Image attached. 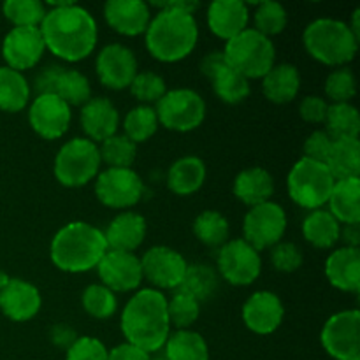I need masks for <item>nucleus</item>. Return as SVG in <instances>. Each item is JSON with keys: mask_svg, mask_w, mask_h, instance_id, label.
I'll list each match as a JSON object with an SVG mask.
<instances>
[{"mask_svg": "<svg viewBox=\"0 0 360 360\" xmlns=\"http://www.w3.org/2000/svg\"><path fill=\"white\" fill-rule=\"evenodd\" d=\"M129 88L134 97L143 102V105L157 104L167 91V84H165L164 77L158 76L157 72H151V70L137 72Z\"/></svg>", "mask_w": 360, "mask_h": 360, "instance_id": "45", "label": "nucleus"}, {"mask_svg": "<svg viewBox=\"0 0 360 360\" xmlns=\"http://www.w3.org/2000/svg\"><path fill=\"white\" fill-rule=\"evenodd\" d=\"M150 360H167V359H165V355H160V357H153V359H150Z\"/></svg>", "mask_w": 360, "mask_h": 360, "instance_id": "59", "label": "nucleus"}, {"mask_svg": "<svg viewBox=\"0 0 360 360\" xmlns=\"http://www.w3.org/2000/svg\"><path fill=\"white\" fill-rule=\"evenodd\" d=\"M167 360H210L206 340L195 330H176L164 345Z\"/></svg>", "mask_w": 360, "mask_h": 360, "instance_id": "33", "label": "nucleus"}, {"mask_svg": "<svg viewBox=\"0 0 360 360\" xmlns=\"http://www.w3.org/2000/svg\"><path fill=\"white\" fill-rule=\"evenodd\" d=\"M326 276L338 290L357 294L360 290V250L343 246L330 253L326 262Z\"/></svg>", "mask_w": 360, "mask_h": 360, "instance_id": "25", "label": "nucleus"}, {"mask_svg": "<svg viewBox=\"0 0 360 360\" xmlns=\"http://www.w3.org/2000/svg\"><path fill=\"white\" fill-rule=\"evenodd\" d=\"M79 122L84 134L88 136L86 139L97 144L115 136L120 127V115L118 109L109 98L91 97L81 108Z\"/></svg>", "mask_w": 360, "mask_h": 360, "instance_id": "22", "label": "nucleus"}, {"mask_svg": "<svg viewBox=\"0 0 360 360\" xmlns=\"http://www.w3.org/2000/svg\"><path fill=\"white\" fill-rule=\"evenodd\" d=\"M46 51L39 27H14L4 37L2 56L9 69L28 70L39 63Z\"/></svg>", "mask_w": 360, "mask_h": 360, "instance_id": "15", "label": "nucleus"}, {"mask_svg": "<svg viewBox=\"0 0 360 360\" xmlns=\"http://www.w3.org/2000/svg\"><path fill=\"white\" fill-rule=\"evenodd\" d=\"M301 88V76L295 65L280 63L262 77V91L273 104H288L294 101Z\"/></svg>", "mask_w": 360, "mask_h": 360, "instance_id": "27", "label": "nucleus"}, {"mask_svg": "<svg viewBox=\"0 0 360 360\" xmlns=\"http://www.w3.org/2000/svg\"><path fill=\"white\" fill-rule=\"evenodd\" d=\"M144 193V183L132 169H105L95 179V195L105 207L129 210Z\"/></svg>", "mask_w": 360, "mask_h": 360, "instance_id": "12", "label": "nucleus"}, {"mask_svg": "<svg viewBox=\"0 0 360 360\" xmlns=\"http://www.w3.org/2000/svg\"><path fill=\"white\" fill-rule=\"evenodd\" d=\"M108 252L104 232L86 221H70L51 241V260L63 273H86Z\"/></svg>", "mask_w": 360, "mask_h": 360, "instance_id": "3", "label": "nucleus"}, {"mask_svg": "<svg viewBox=\"0 0 360 360\" xmlns=\"http://www.w3.org/2000/svg\"><path fill=\"white\" fill-rule=\"evenodd\" d=\"M108 360H150V355L130 343H123L109 350Z\"/></svg>", "mask_w": 360, "mask_h": 360, "instance_id": "53", "label": "nucleus"}, {"mask_svg": "<svg viewBox=\"0 0 360 360\" xmlns=\"http://www.w3.org/2000/svg\"><path fill=\"white\" fill-rule=\"evenodd\" d=\"M63 67L60 65H48L44 69L39 70L34 77V90L37 95H49L55 94L56 81H58L60 72Z\"/></svg>", "mask_w": 360, "mask_h": 360, "instance_id": "51", "label": "nucleus"}, {"mask_svg": "<svg viewBox=\"0 0 360 360\" xmlns=\"http://www.w3.org/2000/svg\"><path fill=\"white\" fill-rule=\"evenodd\" d=\"M340 238H343V241L347 243L348 248H359V241H360L359 224L345 225V229H341L340 231Z\"/></svg>", "mask_w": 360, "mask_h": 360, "instance_id": "56", "label": "nucleus"}, {"mask_svg": "<svg viewBox=\"0 0 360 360\" xmlns=\"http://www.w3.org/2000/svg\"><path fill=\"white\" fill-rule=\"evenodd\" d=\"M98 146L86 137H76L63 144L55 158V178L67 188H79L97 178L101 169Z\"/></svg>", "mask_w": 360, "mask_h": 360, "instance_id": "7", "label": "nucleus"}, {"mask_svg": "<svg viewBox=\"0 0 360 360\" xmlns=\"http://www.w3.org/2000/svg\"><path fill=\"white\" fill-rule=\"evenodd\" d=\"M42 304L41 292L35 285L20 278H11L0 290V309L13 322H28L39 313Z\"/></svg>", "mask_w": 360, "mask_h": 360, "instance_id": "20", "label": "nucleus"}, {"mask_svg": "<svg viewBox=\"0 0 360 360\" xmlns=\"http://www.w3.org/2000/svg\"><path fill=\"white\" fill-rule=\"evenodd\" d=\"M302 42L309 55L323 65H345L357 53L359 39L348 23L333 18H320L306 27Z\"/></svg>", "mask_w": 360, "mask_h": 360, "instance_id": "5", "label": "nucleus"}, {"mask_svg": "<svg viewBox=\"0 0 360 360\" xmlns=\"http://www.w3.org/2000/svg\"><path fill=\"white\" fill-rule=\"evenodd\" d=\"M248 20V6L241 0H214L207 7V27L224 41H231L246 30Z\"/></svg>", "mask_w": 360, "mask_h": 360, "instance_id": "23", "label": "nucleus"}, {"mask_svg": "<svg viewBox=\"0 0 360 360\" xmlns=\"http://www.w3.org/2000/svg\"><path fill=\"white\" fill-rule=\"evenodd\" d=\"M271 262L281 273H294L304 262L301 248L294 243H278L271 250Z\"/></svg>", "mask_w": 360, "mask_h": 360, "instance_id": "47", "label": "nucleus"}, {"mask_svg": "<svg viewBox=\"0 0 360 360\" xmlns=\"http://www.w3.org/2000/svg\"><path fill=\"white\" fill-rule=\"evenodd\" d=\"M355 94H357V84L350 69L341 67L329 74L326 81V95L333 101V104H350Z\"/></svg>", "mask_w": 360, "mask_h": 360, "instance_id": "46", "label": "nucleus"}, {"mask_svg": "<svg viewBox=\"0 0 360 360\" xmlns=\"http://www.w3.org/2000/svg\"><path fill=\"white\" fill-rule=\"evenodd\" d=\"M188 267L181 253L169 246H153L141 259L143 278L162 290H176Z\"/></svg>", "mask_w": 360, "mask_h": 360, "instance_id": "14", "label": "nucleus"}, {"mask_svg": "<svg viewBox=\"0 0 360 360\" xmlns=\"http://www.w3.org/2000/svg\"><path fill=\"white\" fill-rule=\"evenodd\" d=\"M336 179L326 167V164L308 160L302 157L290 169L287 178V188L292 200L304 210H322L329 200Z\"/></svg>", "mask_w": 360, "mask_h": 360, "instance_id": "8", "label": "nucleus"}, {"mask_svg": "<svg viewBox=\"0 0 360 360\" xmlns=\"http://www.w3.org/2000/svg\"><path fill=\"white\" fill-rule=\"evenodd\" d=\"M55 95L62 98L69 108L70 105H81L83 108L91 98L90 81L79 70L65 69L63 67V70L58 76V81H56Z\"/></svg>", "mask_w": 360, "mask_h": 360, "instance_id": "37", "label": "nucleus"}, {"mask_svg": "<svg viewBox=\"0 0 360 360\" xmlns=\"http://www.w3.org/2000/svg\"><path fill=\"white\" fill-rule=\"evenodd\" d=\"M30 98V84L25 76L9 67H0V109L6 112H20Z\"/></svg>", "mask_w": 360, "mask_h": 360, "instance_id": "32", "label": "nucleus"}, {"mask_svg": "<svg viewBox=\"0 0 360 360\" xmlns=\"http://www.w3.org/2000/svg\"><path fill=\"white\" fill-rule=\"evenodd\" d=\"M104 18L115 32L136 37L146 32L151 11L143 0H109L104 6Z\"/></svg>", "mask_w": 360, "mask_h": 360, "instance_id": "21", "label": "nucleus"}, {"mask_svg": "<svg viewBox=\"0 0 360 360\" xmlns=\"http://www.w3.org/2000/svg\"><path fill=\"white\" fill-rule=\"evenodd\" d=\"M102 285L115 292H132L143 281L141 259L134 253L108 250L97 266Z\"/></svg>", "mask_w": 360, "mask_h": 360, "instance_id": "18", "label": "nucleus"}, {"mask_svg": "<svg viewBox=\"0 0 360 360\" xmlns=\"http://www.w3.org/2000/svg\"><path fill=\"white\" fill-rule=\"evenodd\" d=\"M274 193V179L266 169L248 167L243 169L234 179V195L243 204L255 207L259 204L269 202Z\"/></svg>", "mask_w": 360, "mask_h": 360, "instance_id": "26", "label": "nucleus"}, {"mask_svg": "<svg viewBox=\"0 0 360 360\" xmlns=\"http://www.w3.org/2000/svg\"><path fill=\"white\" fill-rule=\"evenodd\" d=\"M9 274L7 273H4V271H0V290H2V288H6V285L9 283Z\"/></svg>", "mask_w": 360, "mask_h": 360, "instance_id": "58", "label": "nucleus"}, {"mask_svg": "<svg viewBox=\"0 0 360 360\" xmlns=\"http://www.w3.org/2000/svg\"><path fill=\"white\" fill-rule=\"evenodd\" d=\"M329 104L319 95H308L299 104V115L308 123H323L326 122Z\"/></svg>", "mask_w": 360, "mask_h": 360, "instance_id": "50", "label": "nucleus"}, {"mask_svg": "<svg viewBox=\"0 0 360 360\" xmlns=\"http://www.w3.org/2000/svg\"><path fill=\"white\" fill-rule=\"evenodd\" d=\"M322 347L336 360H360V313L340 311L323 323Z\"/></svg>", "mask_w": 360, "mask_h": 360, "instance_id": "11", "label": "nucleus"}, {"mask_svg": "<svg viewBox=\"0 0 360 360\" xmlns=\"http://www.w3.org/2000/svg\"><path fill=\"white\" fill-rule=\"evenodd\" d=\"M225 62L246 79H262L276 65V48L273 41L255 28H246L227 41L224 49Z\"/></svg>", "mask_w": 360, "mask_h": 360, "instance_id": "6", "label": "nucleus"}, {"mask_svg": "<svg viewBox=\"0 0 360 360\" xmlns=\"http://www.w3.org/2000/svg\"><path fill=\"white\" fill-rule=\"evenodd\" d=\"M81 302H83L84 311L97 320L111 319L118 308L116 295L104 285H90L84 288Z\"/></svg>", "mask_w": 360, "mask_h": 360, "instance_id": "42", "label": "nucleus"}, {"mask_svg": "<svg viewBox=\"0 0 360 360\" xmlns=\"http://www.w3.org/2000/svg\"><path fill=\"white\" fill-rule=\"evenodd\" d=\"M157 7L160 11H178V13L185 14H195V11L199 9L200 4L197 0H165V2H151L150 7Z\"/></svg>", "mask_w": 360, "mask_h": 360, "instance_id": "55", "label": "nucleus"}, {"mask_svg": "<svg viewBox=\"0 0 360 360\" xmlns=\"http://www.w3.org/2000/svg\"><path fill=\"white\" fill-rule=\"evenodd\" d=\"M41 34L46 49L65 62H81L94 53L98 28L95 18L74 2H49Z\"/></svg>", "mask_w": 360, "mask_h": 360, "instance_id": "1", "label": "nucleus"}, {"mask_svg": "<svg viewBox=\"0 0 360 360\" xmlns=\"http://www.w3.org/2000/svg\"><path fill=\"white\" fill-rule=\"evenodd\" d=\"M287 231V213L276 202H264L252 207L243 220L245 241L257 252L273 248Z\"/></svg>", "mask_w": 360, "mask_h": 360, "instance_id": "10", "label": "nucleus"}, {"mask_svg": "<svg viewBox=\"0 0 360 360\" xmlns=\"http://www.w3.org/2000/svg\"><path fill=\"white\" fill-rule=\"evenodd\" d=\"M146 220L139 213L134 211H125L120 213L108 225V231L104 232L108 250L115 252L132 253L143 245L146 238Z\"/></svg>", "mask_w": 360, "mask_h": 360, "instance_id": "24", "label": "nucleus"}, {"mask_svg": "<svg viewBox=\"0 0 360 360\" xmlns=\"http://www.w3.org/2000/svg\"><path fill=\"white\" fill-rule=\"evenodd\" d=\"M229 221L221 213L213 210L202 211L193 221V234L210 248H221L229 241Z\"/></svg>", "mask_w": 360, "mask_h": 360, "instance_id": "36", "label": "nucleus"}, {"mask_svg": "<svg viewBox=\"0 0 360 360\" xmlns=\"http://www.w3.org/2000/svg\"><path fill=\"white\" fill-rule=\"evenodd\" d=\"M288 23V14L281 4L273 0H264L257 6L255 11V30L271 39L285 30Z\"/></svg>", "mask_w": 360, "mask_h": 360, "instance_id": "43", "label": "nucleus"}, {"mask_svg": "<svg viewBox=\"0 0 360 360\" xmlns=\"http://www.w3.org/2000/svg\"><path fill=\"white\" fill-rule=\"evenodd\" d=\"M2 13L14 27H41L48 11L39 0H7Z\"/></svg>", "mask_w": 360, "mask_h": 360, "instance_id": "41", "label": "nucleus"}, {"mask_svg": "<svg viewBox=\"0 0 360 360\" xmlns=\"http://www.w3.org/2000/svg\"><path fill=\"white\" fill-rule=\"evenodd\" d=\"M146 49L155 60L174 63L195 49L199 28L192 14L178 11H158L151 16L146 32Z\"/></svg>", "mask_w": 360, "mask_h": 360, "instance_id": "4", "label": "nucleus"}, {"mask_svg": "<svg viewBox=\"0 0 360 360\" xmlns=\"http://www.w3.org/2000/svg\"><path fill=\"white\" fill-rule=\"evenodd\" d=\"M225 65H227V62H225L224 51H213L200 60V72H202V76L213 79L214 74L220 72Z\"/></svg>", "mask_w": 360, "mask_h": 360, "instance_id": "54", "label": "nucleus"}, {"mask_svg": "<svg viewBox=\"0 0 360 360\" xmlns=\"http://www.w3.org/2000/svg\"><path fill=\"white\" fill-rule=\"evenodd\" d=\"M330 148H333V139L327 136L326 130H315V132L304 141V158L313 162H320V164H326Z\"/></svg>", "mask_w": 360, "mask_h": 360, "instance_id": "49", "label": "nucleus"}, {"mask_svg": "<svg viewBox=\"0 0 360 360\" xmlns=\"http://www.w3.org/2000/svg\"><path fill=\"white\" fill-rule=\"evenodd\" d=\"M77 338L79 336L76 334V330L70 326H67V323H56V326H53L51 329H49V341H51L56 348H62V350L65 352L76 343Z\"/></svg>", "mask_w": 360, "mask_h": 360, "instance_id": "52", "label": "nucleus"}, {"mask_svg": "<svg viewBox=\"0 0 360 360\" xmlns=\"http://www.w3.org/2000/svg\"><path fill=\"white\" fill-rule=\"evenodd\" d=\"M211 83H213V91L217 97L225 104H239L250 95V81L229 65L214 74Z\"/></svg>", "mask_w": 360, "mask_h": 360, "instance_id": "38", "label": "nucleus"}, {"mask_svg": "<svg viewBox=\"0 0 360 360\" xmlns=\"http://www.w3.org/2000/svg\"><path fill=\"white\" fill-rule=\"evenodd\" d=\"M326 134L333 141L359 139L360 115L352 104H330L326 115Z\"/></svg>", "mask_w": 360, "mask_h": 360, "instance_id": "35", "label": "nucleus"}, {"mask_svg": "<svg viewBox=\"0 0 360 360\" xmlns=\"http://www.w3.org/2000/svg\"><path fill=\"white\" fill-rule=\"evenodd\" d=\"M341 225L329 211L315 210L302 221V234L304 239L315 248H333L340 241Z\"/></svg>", "mask_w": 360, "mask_h": 360, "instance_id": "31", "label": "nucleus"}, {"mask_svg": "<svg viewBox=\"0 0 360 360\" xmlns=\"http://www.w3.org/2000/svg\"><path fill=\"white\" fill-rule=\"evenodd\" d=\"M200 315V302L192 299L190 295L176 292L171 301H167V316L169 323L178 330H186L197 322Z\"/></svg>", "mask_w": 360, "mask_h": 360, "instance_id": "44", "label": "nucleus"}, {"mask_svg": "<svg viewBox=\"0 0 360 360\" xmlns=\"http://www.w3.org/2000/svg\"><path fill=\"white\" fill-rule=\"evenodd\" d=\"M218 288V276L213 267L206 264H192L186 267L185 276L176 292L190 295L197 302H204L214 295Z\"/></svg>", "mask_w": 360, "mask_h": 360, "instance_id": "34", "label": "nucleus"}, {"mask_svg": "<svg viewBox=\"0 0 360 360\" xmlns=\"http://www.w3.org/2000/svg\"><path fill=\"white\" fill-rule=\"evenodd\" d=\"M95 70L105 88L125 90L137 74L136 55L123 44H108L98 53Z\"/></svg>", "mask_w": 360, "mask_h": 360, "instance_id": "17", "label": "nucleus"}, {"mask_svg": "<svg viewBox=\"0 0 360 360\" xmlns=\"http://www.w3.org/2000/svg\"><path fill=\"white\" fill-rule=\"evenodd\" d=\"M108 348L101 340L91 336H81L65 352V360H108Z\"/></svg>", "mask_w": 360, "mask_h": 360, "instance_id": "48", "label": "nucleus"}, {"mask_svg": "<svg viewBox=\"0 0 360 360\" xmlns=\"http://www.w3.org/2000/svg\"><path fill=\"white\" fill-rule=\"evenodd\" d=\"M327 204L329 213L340 224H360V178L341 179L334 183Z\"/></svg>", "mask_w": 360, "mask_h": 360, "instance_id": "28", "label": "nucleus"}, {"mask_svg": "<svg viewBox=\"0 0 360 360\" xmlns=\"http://www.w3.org/2000/svg\"><path fill=\"white\" fill-rule=\"evenodd\" d=\"M101 162H104L109 169H130L137 157V144H134L125 136H111L109 139L102 141L101 148Z\"/></svg>", "mask_w": 360, "mask_h": 360, "instance_id": "39", "label": "nucleus"}, {"mask_svg": "<svg viewBox=\"0 0 360 360\" xmlns=\"http://www.w3.org/2000/svg\"><path fill=\"white\" fill-rule=\"evenodd\" d=\"M359 18H360V9H355L354 13V21H352V25H348L350 27V30L354 32L355 37H360V23H359Z\"/></svg>", "mask_w": 360, "mask_h": 360, "instance_id": "57", "label": "nucleus"}, {"mask_svg": "<svg viewBox=\"0 0 360 360\" xmlns=\"http://www.w3.org/2000/svg\"><path fill=\"white\" fill-rule=\"evenodd\" d=\"M326 167L336 181L360 178V143L359 139L333 141V148L326 160Z\"/></svg>", "mask_w": 360, "mask_h": 360, "instance_id": "30", "label": "nucleus"}, {"mask_svg": "<svg viewBox=\"0 0 360 360\" xmlns=\"http://www.w3.org/2000/svg\"><path fill=\"white\" fill-rule=\"evenodd\" d=\"M123 129H125L123 136L129 137L134 144L144 143L157 132V112L151 105H137L127 112L125 120H123Z\"/></svg>", "mask_w": 360, "mask_h": 360, "instance_id": "40", "label": "nucleus"}, {"mask_svg": "<svg viewBox=\"0 0 360 360\" xmlns=\"http://www.w3.org/2000/svg\"><path fill=\"white\" fill-rule=\"evenodd\" d=\"M243 322L252 333L267 336L273 334L281 326L285 316V308L281 299L274 292H255L243 306Z\"/></svg>", "mask_w": 360, "mask_h": 360, "instance_id": "19", "label": "nucleus"}, {"mask_svg": "<svg viewBox=\"0 0 360 360\" xmlns=\"http://www.w3.org/2000/svg\"><path fill=\"white\" fill-rule=\"evenodd\" d=\"M218 269L225 281L236 287H246L260 276L262 260L259 252L245 239H231L218 253Z\"/></svg>", "mask_w": 360, "mask_h": 360, "instance_id": "13", "label": "nucleus"}, {"mask_svg": "<svg viewBox=\"0 0 360 360\" xmlns=\"http://www.w3.org/2000/svg\"><path fill=\"white\" fill-rule=\"evenodd\" d=\"M158 123L174 132H190L200 127L206 118V102L197 91L190 88L165 91L164 97L157 102Z\"/></svg>", "mask_w": 360, "mask_h": 360, "instance_id": "9", "label": "nucleus"}, {"mask_svg": "<svg viewBox=\"0 0 360 360\" xmlns=\"http://www.w3.org/2000/svg\"><path fill=\"white\" fill-rule=\"evenodd\" d=\"M206 181V164L199 157L178 158L167 172V186L176 195H192Z\"/></svg>", "mask_w": 360, "mask_h": 360, "instance_id": "29", "label": "nucleus"}, {"mask_svg": "<svg viewBox=\"0 0 360 360\" xmlns=\"http://www.w3.org/2000/svg\"><path fill=\"white\" fill-rule=\"evenodd\" d=\"M122 333L127 343L148 355L162 350L171 334L165 295L157 288H144L132 295L122 311Z\"/></svg>", "mask_w": 360, "mask_h": 360, "instance_id": "2", "label": "nucleus"}, {"mask_svg": "<svg viewBox=\"0 0 360 360\" xmlns=\"http://www.w3.org/2000/svg\"><path fill=\"white\" fill-rule=\"evenodd\" d=\"M70 108L55 94L37 95L28 109V122L32 130L42 139H60L69 130Z\"/></svg>", "mask_w": 360, "mask_h": 360, "instance_id": "16", "label": "nucleus"}]
</instances>
